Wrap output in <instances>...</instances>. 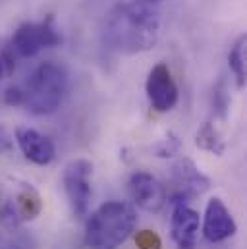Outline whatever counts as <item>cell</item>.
Here are the masks:
<instances>
[{"label":"cell","instance_id":"9c48e42d","mask_svg":"<svg viewBox=\"0 0 247 249\" xmlns=\"http://www.w3.org/2000/svg\"><path fill=\"white\" fill-rule=\"evenodd\" d=\"M127 189H129L131 201L147 213H159L166 203V189L149 172L139 170L131 174Z\"/></svg>","mask_w":247,"mask_h":249},{"label":"cell","instance_id":"5bb4252c","mask_svg":"<svg viewBox=\"0 0 247 249\" xmlns=\"http://www.w3.org/2000/svg\"><path fill=\"white\" fill-rule=\"evenodd\" d=\"M246 47H247V37L242 35V37L234 43V47H232V51H230V54H228L230 70H232V73H234V77H236L240 89L246 85Z\"/></svg>","mask_w":247,"mask_h":249},{"label":"cell","instance_id":"52a82bcc","mask_svg":"<svg viewBox=\"0 0 247 249\" xmlns=\"http://www.w3.org/2000/svg\"><path fill=\"white\" fill-rule=\"evenodd\" d=\"M238 224L220 197L209 199L203 216V238L211 244H220L236 236Z\"/></svg>","mask_w":247,"mask_h":249},{"label":"cell","instance_id":"8fae6325","mask_svg":"<svg viewBox=\"0 0 247 249\" xmlns=\"http://www.w3.org/2000/svg\"><path fill=\"white\" fill-rule=\"evenodd\" d=\"M12 184H14V195H10L8 201L14 207L19 222L35 220L43 211V199L39 191L27 182L12 180Z\"/></svg>","mask_w":247,"mask_h":249},{"label":"cell","instance_id":"5b68a950","mask_svg":"<svg viewBox=\"0 0 247 249\" xmlns=\"http://www.w3.org/2000/svg\"><path fill=\"white\" fill-rule=\"evenodd\" d=\"M60 35L53 23V18L43 23H23L12 37V51L21 58H31L39 54L43 49L56 47L60 43Z\"/></svg>","mask_w":247,"mask_h":249},{"label":"cell","instance_id":"9a60e30c","mask_svg":"<svg viewBox=\"0 0 247 249\" xmlns=\"http://www.w3.org/2000/svg\"><path fill=\"white\" fill-rule=\"evenodd\" d=\"M180 149H182L180 137H178L176 133H168L164 139H160L159 143H155V145L151 147V153H153L155 157H159V159H170V157L178 155Z\"/></svg>","mask_w":247,"mask_h":249},{"label":"cell","instance_id":"7a4b0ae2","mask_svg":"<svg viewBox=\"0 0 247 249\" xmlns=\"http://www.w3.org/2000/svg\"><path fill=\"white\" fill-rule=\"evenodd\" d=\"M135 211L124 201H106L85 222V246L89 249H118L133 234Z\"/></svg>","mask_w":247,"mask_h":249},{"label":"cell","instance_id":"44dd1931","mask_svg":"<svg viewBox=\"0 0 247 249\" xmlns=\"http://www.w3.org/2000/svg\"><path fill=\"white\" fill-rule=\"evenodd\" d=\"M2 249H18V248H2Z\"/></svg>","mask_w":247,"mask_h":249},{"label":"cell","instance_id":"e0dca14e","mask_svg":"<svg viewBox=\"0 0 247 249\" xmlns=\"http://www.w3.org/2000/svg\"><path fill=\"white\" fill-rule=\"evenodd\" d=\"M214 110L220 118H226L228 114V108H230V101H228V95H226V85L224 81H218V85L214 87Z\"/></svg>","mask_w":247,"mask_h":249},{"label":"cell","instance_id":"ba28073f","mask_svg":"<svg viewBox=\"0 0 247 249\" xmlns=\"http://www.w3.org/2000/svg\"><path fill=\"white\" fill-rule=\"evenodd\" d=\"M187 197L174 199V211L170 218V234L178 249H195L197 248V234H199V213L191 209L185 201Z\"/></svg>","mask_w":247,"mask_h":249},{"label":"cell","instance_id":"d6986e66","mask_svg":"<svg viewBox=\"0 0 247 249\" xmlns=\"http://www.w3.org/2000/svg\"><path fill=\"white\" fill-rule=\"evenodd\" d=\"M10 149H12V139H10V135H6L4 129H0V155H2V153H8Z\"/></svg>","mask_w":247,"mask_h":249},{"label":"cell","instance_id":"3957f363","mask_svg":"<svg viewBox=\"0 0 247 249\" xmlns=\"http://www.w3.org/2000/svg\"><path fill=\"white\" fill-rule=\"evenodd\" d=\"M68 87V75L60 64H41L33 77L29 79V87L25 89V105L27 110L35 116H49L60 108Z\"/></svg>","mask_w":247,"mask_h":249},{"label":"cell","instance_id":"277c9868","mask_svg":"<svg viewBox=\"0 0 247 249\" xmlns=\"http://www.w3.org/2000/svg\"><path fill=\"white\" fill-rule=\"evenodd\" d=\"M91 178H93V162L87 159L70 160L62 174V184L75 216H85L91 203Z\"/></svg>","mask_w":247,"mask_h":249},{"label":"cell","instance_id":"6da1fadb","mask_svg":"<svg viewBox=\"0 0 247 249\" xmlns=\"http://www.w3.org/2000/svg\"><path fill=\"white\" fill-rule=\"evenodd\" d=\"M160 35V10L155 0H131L116 6L106 19V41L122 54L151 51Z\"/></svg>","mask_w":247,"mask_h":249},{"label":"cell","instance_id":"2e32d148","mask_svg":"<svg viewBox=\"0 0 247 249\" xmlns=\"http://www.w3.org/2000/svg\"><path fill=\"white\" fill-rule=\"evenodd\" d=\"M137 249H162V240L155 230H139L135 234Z\"/></svg>","mask_w":247,"mask_h":249},{"label":"cell","instance_id":"7c38bea8","mask_svg":"<svg viewBox=\"0 0 247 249\" xmlns=\"http://www.w3.org/2000/svg\"><path fill=\"white\" fill-rule=\"evenodd\" d=\"M172 178L184 189V195H201L211 189V180L191 159H180L172 166Z\"/></svg>","mask_w":247,"mask_h":249},{"label":"cell","instance_id":"ac0fdd59","mask_svg":"<svg viewBox=\"0 0 247 249\" xmlns=\"http://www.w3.org/2000/svg\"><path fill=\"white\" fill-rule=\"evenodd\" d=\"M4 103L8 107H21L25 105V89L18 87V85H12L4 91Z\"/></svg>","mask_w":247,"mask_h":249},{"label":"cell","instance_id":"ffe728a7","mask_svg":"<svg viewBox=\"0 0 247 249\" xmlns=\"http://www.w3.org/2000/svg\"><path fill=\"white\" fill-rule=\"evenodd\" d=\"M6 75V66H4V60L0 58V79Z\"/></svg>","mask_w":247,"mask_h":249},{"label":"cell","instance_id":"30bf717a","mask_svg":"<svg viewBox=\"0 0 247 249\" xmlns=\"http://www.w3.org/2000/svg\"><path fill=\"white\" fill-rule=\"evenodd\" d=\"M16 141L27 160H31L39 166H47L54 160V155H56L54 143L41 131H37L33 127H18Z\"/></svg>","mask_w":247,"mask_h":249},{"label":"cell","instance_id":"8992f818","mask_svg":"<svg viewBox=\"0 0 247 249\" xmlns=\"http://www.w3.org/2000/svg\"><path fill=\"white\" fill-rule=\"evenodd\" d=\"M145 91H147V99L151 107L157 112H168L178 105L180 91H178V85L172 77L168 64L159 62L157 66H153V70L147 75Z\"/></svg>","mask_w":247,"mask_h":249},{"label":"cell","instance_id":"4fadbf2b","mask_svg":"<svg viewBox=\"0 0 247 249\" xmlns=\"http://www.w3.org/2000/svg\"><path fill=\"white\" fill-rule=\"evenodd\" d=\"M195 145L203 151H209L216 157H222L224 151H226V145H224V139L222 135L218 133V129L214 127L212 122H205L197 129L195 133Z\"/></svg>","mask_w":247,"mask_h":249},{"label":"cell","instance_id":"7402d4cb","mask_svg":"<svg viewBox=\"0 0 247 249\" xmlns=\"http://www.w3.org/2000/svg\"><path fill=\"white\" fill-rule=\"evenodd\" d=\"M155 2H159V0H155Z\"/></svg>","mask_w":247,"mask_h":249}]
</instances>
